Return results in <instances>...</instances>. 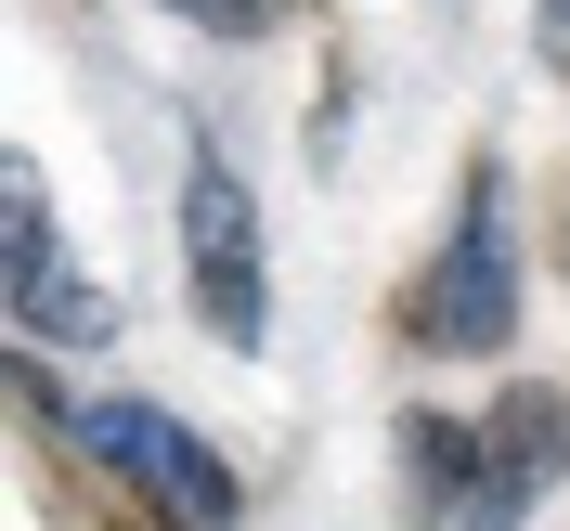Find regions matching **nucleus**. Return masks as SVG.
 <instances>
[{
    "label": "nucleus",
    "instance_id": "nucleus-2",
    "mask_svg": "<svg viewBox=\"0 0 570 531\" xmlns=\"http://www.w3.org/2000/svg\"><path fill=\"white\" fill-rule=\"evenodd\" d=\"M181 285H195V324L220 351L273 337V247H259V208L220 142H195V169H181Z\"/></svg>",
    "mask_w": 570,
    "mask_h": 531
},
{
    "label": "nucleus",
    "instance_id": "nucleus-1",
    "mask_svg": "<svg viewBox=\"0 0 570 531\" xmlns=\"http://www.w3.org/2000/svg\"><path fill=\"white\" fill-rule=\"evenodd\" d=\"M505 324H519V247H505V169L480 156V169H466L454 234H441L428 273L402 285V337H415L428 363H493Z\"/></svg>",
    "mask_w": 570,
    "mask_h": 531
},
{
    "label": "nucleus",
    "instance_id": "nucleus-6",
    "mask_svg": "<svg viewBox=\"0 0 570 531\" xmlns=\"http://www.w3.org/2000/svg\"><path fill=\"white\" fill-rule=\"evenodd\" d=\"M156 13H181L195 39H273L285 27V0H156Z\"/></svg>",
    "mask_w": 570,
    "mask_h": 531
},
{
    "label": "nucleus",
    "instance_id": "nucleus-7",
    "mask_svg": "<svg viewBox=\"0 0 570 531\" xmlns=\"http://www.w3.org/2000/svg\"><path fill=\"white\" fill-rule=\"evenodd\" d=\"M544 39H558V52H570V0H544Z\"/></svg>",
    "mask_w": 570,
    "mask_h": 531
},
{
    "label": "nucleus",
    "instance_id": "nucleus-3",
    "mask_svg": "<svg viewBox=\"0 0 570 531\" xmlns=\"http://www.w3.org/2000/svg\"><path fill=\"white\" fill-rule=\"evenodd\" d=\"M66 427H78V454L117 466V480H130L169 531H234V519H247L234 466H220L181 415H156V402H66Z\"/></svg>",
    "mask_w": 570,
    "mask_h": 531
},
{
    "label": "nucleus",
    "instance_id": "nucleus-4",
    "mask_svg": "<svg viewBox=\"0 0 570 531\" xmlns=\"http://www.w3.org/2000/svg\"><path fill=\"white\" fill-rule=\"evenodd\" d=\"M570 480V402L558 390H505V415L480 427V505L454 531H532V505Z\"/></svg>",
    "mask_w": 570,
    "mask_h": 531
},
{
    "label": "nucleus",
    "instance_id": "nucleus-5",
    "mask_svg": "<svg viewBox=\"0 0 570 531\" xmlns=\"http://www.w3.org/2000/svg\"><path fill=\"white\" fill-rule=\"evenodd\" d=\"M402 466H415V519H466L480 505V427L402 415Z\"/></svg>",
    "mask_w": 570,
    "mask_h": 531
}]
</instances>
